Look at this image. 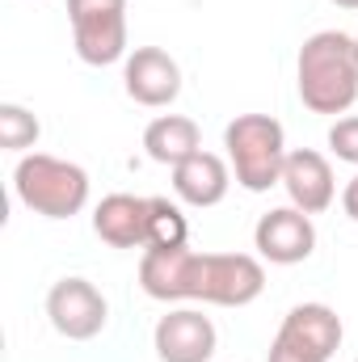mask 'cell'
Listing matches in <instances>:
<instances>
[{
  "instance_id": "1",
  "label": "cell",
  "mask_w": 358,
  "mask_h": 362,
  "mask_svg": "<svg viewBox=\"0 0 358 362\" xmlns=\"http://www.w3.org/2000/svg\"><path fill=\"white\" fill-rule=\"evenodd\" d=\"M299 97L312 114H346L358 101V42L342 30H321L295 59Z\"/></svg>"
},
{
  "instance_id": "2",
  "label": "cell",
  "mask_w": 358,
  "mask_h": 362,
  "mask_svg": "<svg viewBox=\"0 0 358 362\" xmlns=\"http://www.w3.org/2000/svg\"><path fill=\"white\" fill-rule=\"evenodd\" d=\"M13 189H17L21 206H30L34 215H42V219H72L89 202V173L81 165H72V160L47 156V152H30L13 169Z\"/></svg>"
},
{
  "instance_id": "3",
  "label": "cell",
  "mask_w": 358,
  "mask_h": 362,
  "mask_svg": "<svg viewBox=\"0 0 358 362\" xmlns=\"http://www.w3.org/2000/svg\"><path fill=\"white\" fill-rule=\"evenodd\" d=\"M228 165L236 173V185L249 194H266L270 185H282V165H287V131L270 114H241L224 131Z\"/></svg>"
},
{
  "instance_id": "4",
  "label": "cell",
  "mask_w": 358,
  "mask_h": 362,
  "mask_svg": "<svg viewBox=\"0 0 358 362\" xmlns=\"http://www.w3.org/2000/svg\"><path fill=\"white\" fill-rule=\"evenodd\" d=\"M266 291V270L249 253H198V295L215 308H245Z\"/></svg>"
},
{
  "instance_id": "5",
  "label": "cell",
  "mask_w": 358,
  "mask_h": 362,
  "mask_svg": "<svg viewBox=\"0 0 358 362\" xmlns=\"http://www.w3.org/2000/svg\"><path fill=\"white\" fill-rule=\"evenodd\" d=\"M47 316H51V325H55L59 337H68V341H93L105 329L110 308H105V295L93 286L89 278H59L47 291Z\"/></svg>"
},
{
  "instance_id": "6",
  "label": "cell",
  "mask_w": 358,
  "mask_h": 362,
  "mask_svg": "<svg viewBox=\"0 0 358 362\" xmlns=\"http://www.w3.org/2000/svg\"><path fill=\"white\" fill-rule=\"evenodd\" d=\"M253 245H258V253L266 262H274V266H299V262H308L312 249H316L312 215H304L299 206H274L270 215L258 219Z\"/></svg>"
},
{
  "instance_id": "7",
  "label": "cell",
  "mask_w": 358,
  "mask_h": 362,
  "mask_svg": "<svg viewBox=\"0 0 358 362\" xmlns=\"http://www.w3.org/2000/svg\"><path fill=\"white\" fill-rule=\"evenodd\" d=\"M122 85L127 97L148 105V110H161V105H173L181 93V68L178 59L161 47H135L127 55V68H122Z\"/></svg>"
},
{
  "instance_id": "8",
  "label": "cell",
  "mask_w": 358,
  "mask_h": 362,
  "mask_svg": "<svg viewBox=\"0 0 358 362\" xmlns=\"http://www.w3.org/2000/svg\"><path fill=\"white\" fill-rule=\"evenodd\" d=\"M152 346L161 362H211L219 333L211 325V316H202L198 308H173L169 316L156 320Z\"/></svg>"
},
{
  "instance_id": "9",
  "label": "cell",
  "mask_w": 358,
  "mask_h": 362,
  "mask_svg": "<svg viewBox=\"0 0 358 362\" xmlns=\"http://www.w3.org/2000/svg\"><path fill=\"white\" fill-rule=\"evenodd\" d=\"M139 286L161 303L194 299L198 295V253L190 245H181V249H144Z\"/></svg>"
},
{
  "instance_id": "10",
  "label": "cell",
  "mask_w": 358,
  "mask_h": 362,
  "mask_svg": "<svg viewBox=\"0 0 358 362\" xmlns=\"http://www.w3.org/2000/svg\"><path fill=\"white\" fill-rule=\"evenodd\" d=\"M278 341L295 346L299 354H308L316 362H329L342 346V316L329 303H299L282 316Z\"/></svg>"
},
{
  "instance_id": "11",
  "label": "cell",
  "mask_w": 358,
  "mask_h": 362,
  "mask_svg": "<svg viewBox=\"0 0 358 362\" xmlns=\"http://www.w3.org/2000/svg\"><path fill=\"white\" fill-rule=\"evenodd\" d=\"M282 189L291 198V206H299L304 215H321L333 206L337 198V181H333V165L312 152V148H299V152H287V165H282Z\"/></svg>"
},
{
  "instance_id": "12",
  "label": "cell",
  "mask_w": 358,
  "mask_h": 362,
  "mask_svg": "<svg viewBox=\"0 0 358 362\" xmlns=\"http://www.w3.org/2000/svg\"><path fill=\"white\" fill-rule=\"evenodd\" d=\"M93 232L110 249H144L148 245V198L105 194L93 211Z\"/></svg>"
},
{
  "instance_id": "13",
  "label": "cell",
  "mask_w": 358,
  "mask_h": 362,
  "mask_svg": "<svg viewBox=\"0 0 358 362\" xmlns=\"http://www.w3.org/2000/svg\"><path fill=\"white\" fill-rule=\"evenodd\" d=\"M72 42H76V55L93 68L118 64L127 55V8L76 17L72 21Z\"/></svg>"
},
{
  "instance_id": "14",
  "label": "cell",
  "mask_w": 358,
  "mask_h": 362,
  "mask_svg": "<svg viewBox=\"0 0 358 362\" xmlns=\"http://www.w3.org/2000/svg\"><path fill=\"white\" fill-rule=\"evenodd\" d=\"M232 169L224 165V156L215 152H194L190 160H181L173 169V194L190 206H215L228 198Z\"/></svg>"
},
{
  "instance_id": "15",
  "label": "cell",
  "mask_w": 358,
  "mask_h": 362,
  "mask_svg": "<svg viewBox=\"0 0 358 362\" xmlns=\"http://www.w3.org/2000/svg\"><path fill=\"white\" fill-rule=\"evenodd\" d=\"M144 148H148V156H152L156 165L178 169L181 160H190L194 152H202V131H198V122L185 118V114H161V118L148 122Z\"/></svg>"
},
{
  "instance_id": "16",
  "label": "cell",
  "mask_w": 358,
  "mask_h": 362,
  "mask_svg": "<svg viewBox=\"0 0 358 362\" xmlns=\"http://www.w3.org/2000/svg\"><path fill=\"white\" fill-rule=\"evenodd\" d=\"M190 236V223L178 202L169 198H148V245L144 249H181Z\"/></svg>"
},
{
  "instance_id": "17",
  "label": "cell",
  "mask_w": 358,
  "mask_h": 362,
  "mask_svg": "<svg viewBox=\"0 0 358 362\" xmlns=\"http://www.w3.org/2000/svg\"><path fill=\"white\" fill-rule=\"evenodd\" d=\"M38 135H42V127L25 105H17V101L0 105V148L4 152H25L38 144Z\"/></svg>"
},
{
  "instance_id": "18",
  "label": "cell",
  "mask_w": 358,
  "mask_h": 362,
  "mask_svg": "<svg viewBox=\"0 0 358 362\" xmlns=\"http://www.w3.org/2000/svg\"><path fill=\"white\" fill-rule=\"evenodd\" d=\"M329 148H333L337 160L358 165V114H346V118H337L329 127Z\"/></svg>"
},
{
  "instance_id": "19",
  "label": "cell",
  "mask_w": 358,
  "mask_h": 362,
  "mask_svg": "<svg viewBox=\"0 0 358 362\" xmlns=\"http://www.w3.org/2000/svg\"><path fill=\"white\" fill-rule=\"evenodd\" d=\"M114 8H127V0H68V17H89V13H114Z\"/></svg>"
},
{
  "instance_id": "20",
  "label": "cell",
  "mask_w": 358,
  "mask_h": 362,
  "mask_svg": "<svg viewBox=\"0 0 358 362\" xmlns=\"http://www.w3.org/2000/svg\"><path fill=\"white\" fill-rule=\"evenodd\" d=\"M266 362H316V358H308V354H299L295 346H287V341H278L274 337V346H270V358Z\"/></svg>"
},
{
  "instance_id": "21",
  "label": "cell",
  "mask_w": 358,
  "mask_h": 362,
  "mask_svg": "<svg viewBox=\"0 0 358 362\" xmlns=\"http://www.w3.org/2000/svg\"><path fill=\"white\" fill-rule=\"evenodd\" d=\"M342 206H346V215L358 223V173L346 181V189H342Z\"/></svg>"
},
{
  "instance_id": "22",
  "label": "cell",
  "mask_w": 358,
  "mask_h": 362,
  "mask_svg": "<svg viewBox=\"0 0 358 362\" xmlns=\"http://www.w3.org/2000/svg\"><path fill=\"white\" fill-rule=\"evenodd\" d=\"M333 4H337V8H354L358 13V0H333Z\"/></svg>"
},
{
  "instance_id": "23",
  "label": "cell",
  "mask_w": 358,
  "mask_h": 362,
  "mask_svg": "<svg viewBox=\"0 0 358 362\" xmlns=\"http://www.w3.org/2000/svg\"><path fill=\"white\" fill-rule=\"evenodd\" d=\"M354 42H358V34H354Z\"/></svg>"
}]
</instances>
